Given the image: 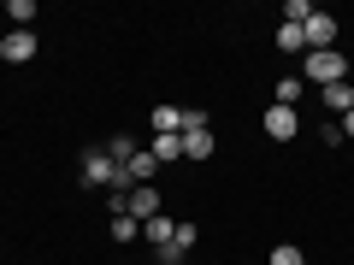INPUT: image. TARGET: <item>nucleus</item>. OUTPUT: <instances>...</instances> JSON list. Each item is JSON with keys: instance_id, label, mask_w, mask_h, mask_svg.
Masks as SVG:
<instances>
[{"instance_id": "obj_12", "label": "nucleus", "mask_w": 354, "mask_h": 265, "mask_svg": "<svg viewBox=\"0 0 354 265\" xmlns=\"http://www.w3.org/2000/svg\"><path fill=\"white\" fill-rule=\"evenodd\" d=\"M148 153H153L160 165H177V159H183V136H153Z\"/></svg>"}, {"instance_id": "obj_7", "label": "nucleus", "mask_w": 354, "mask_h": 265, "mask_svg": "<svg viewBox=\"0 0 354 265\" xmlns=\"http://www.w3.org/2000/svg\"><path fill=\"white\" fill-rule=\"evenodd\" d=\"M124 171H130V189H142V183H153V171H160V159H153L148 148H136V153L124 159Z\"/></svg>"}, {"instance_id": "obj_9", "label": "nucleus", "mask_w": 354, "mask_h": 265, "mask_svg": "<svg viewBox=\"0 0 354 265\" xmlns=\"http://www.w3.org/2000/svg\"><path fill=\"white\" fill-rule=\"evenodd\" d=\"M183 159H213V124L207 130H183Z\"/></svg>"}, {"instance_id": "obj_10", "label": "nucleus", "mask_w": 354, "mask_h": 265, "mask_svg": "<svg viewBox=\"0 0 354 265\" xmlns=\"http://www.w3.org/2000/svg\"><path fill=\"white\" fill-rule=\"evenodd\" d=\"M319 101H325V112H348V106H354V83H330V88H319Z\"/></svg>"}, {"instance_id": "obj_8", "label": "nucleus", "mask_w": 354, "mask_h": 265, "mask_svg": "<svg viewBox=\"0 0 354 265\" xmlns=\"http://www.w3.org/2000/svg\"><path fill=\"white\" fill-rule=\"evenodd\" d=\"M153 136H183V106H153Z\"/></svg>"}, {"instance_id": "obj_6", "label": "nucleus", "mask_w": 354, "mask_h": 265, "mask_svg": "<svg viewBox=\"0 0 354 265\" xmlns=\"http://www.w3.org/2000/svg\"><path fill=\"white\" fill-rule=\"evenodd\" d=\"M130 218H136V224H148V218H160V189H153V183H142V189H130Z\"/></svg>"}, {"instance_id": "obj_19", "label": "nucleus", "mask_w": 354, "mask_h": 265, "mask_svg": "<svg viewBox=\"0 0 354 265\" xmlns=\"http://www.w3.org/2000/svg\"><path fill=\"white\" fill-rule=\"evenodd\" d=\"M106 153H113V159H118V165H124V159H130V153H136V136H113V141H106Z\"/></svg>"}, {"instance_id": "obj_20", "label": "nucleus", "mask_w": 354, "mask_h": 265, "mask_svg": "<svg viewBox=\"0 0 354 265\" xmlns=\"http://www.w3.org/2000/svg\"><path fill=\"white\" fill-rule=\"evenodd\" d=\"M272 265H307V259H301V248H290V242H283V248H272Z\"/></svg>"}, {"instance_id": "obj_1", "label": "nucleus", "mask_w": 354, "mask_h": 265, "mask_svg": "<svg viewBox=\"0 0 354 265\" xmlns=\"http://www.w3.org/2000/svg\"><path fill=\"white\" fill-rule=\"evenodd\" d=\"M301 83H319V88L348 83V59H342L337 48H325V53H301Z\"/></svg>"}, {"instance_id": "obj_3", "label": "nucleus", "mask_w": 354, "mask_h": 265, "mask_svg": "<svg viewBox=\"0 0 354 265\" xmlns=\"http://www.w3.org/2000/svg\"><path fill=\"white\" fill-rule=\"evenodd\" d=\"M0 59H12V65L36 59V30H6L0 36Z\"/></svg>"}, {"instance_id": "obj_13", "label": "nucleus", "mask_w": 354, "mask_h": 265, "mask_svg": "<svg viewBox=\"0 0 354 265\" xmlns=\"http://www.w3.org/2000/svg\"><path fill=\"white\" fill-rule=\"evenodd\" d=\"M278 53H307V36H301V24H278Z\"/></svg>"}, {"instance_id": "obj_11", "label": "nucleus", "mask_w": 354, "mask_h": 265, "mask_svg": "<svg viewBox=\"0 0 354 265\" xmlns=\"http://www.w3.org/2000/svg\"><path fill=\"white\" fill-rule=\"evenodd\" d=\"M171 230H177V224L160 213V218H148V224H142V242H153V253H160V248H171Z\"/></svg>"}, {"instance_id": "obj_2", "label": "nucleus", "mask_w": 354, "mask_h": 265, "mask_svg": "<svg viewBox=\"0 0 354 265\" xmlns=\"http://www.w3.org/2000/svg\"><path fill=\"white\" fill-rule=\"evenodd\" d=\"M301 36H307V53H325V48H337V18L330 12H313L301 24Z\"/></svg>"}, {"instance_id": "obj_5", "label": "nucleus", "mask_w": 354, "mask_h": 265, "mask_svg": "<svg viewBox=\"0 0 354 265\" xmlns=\"http://www.w3.org/2000/svg\"><path fill=\"white\" fill-rule=\"evenodd\" d=\"M113 171H118V159L106 148H88L83 153V183H113Z\"/></svg>"}, {"instance_id": "obj_16", "label": "nucleus", "mask_w": 354, "mask_h": 265, "mask_svg": "<svg viewBox=\"0 0 354 265\" xmlns=\"http://www.w3.org/2000/svg\"><path fill=\"white\" fill-rule=\"evenodd\" d=\"M301 77H278V106H295V101H301Z\"/></svg>"}, {"instance_id": "obj_18", "label": "nucleus", "mask_w": 354, "mask_h": 265, "mask_svg": "<svg viewBox=\"0 0 354 265\" xmlns=\"http://www.w3.org/2000/svg\"><path fill=\"white\" fill-rule=\"evenodd\" d=\"M307 18H313L307 0H283V24H307Z\"/></svg>"}, {"instance_id": "obj_4", "label": "nucleus", "mask_w": 354, "mask_h": 265, "mask_svg": "<svg viewBox=\"0 0 354 265\" xmlns=\"http://www.w3.org/2000/svg\"><path fill=\"white\" fill-rule=\"evenodd\" d=\"M295 130H301L295 106H272V112H266V136L272 141H295Z\"/></svg>"}, {"instance_id": "obj_14", "label": "nucleus", "mask_w": 354, "mask_h": 265, "mask_svg": "<svg viewBox=\"0 0 354 265\" xmlns=\"http://www.w3.org/2000/svg\"><path fill=\"white\" fill-rule=\"evenodd\" d=\"M195 242H201V224H189V218H177V230H171V248H177V253H189Z\"/></svg>"}, {"instance_id": "obj_15", "label": "nucleus", "mask_w": 354, "mask_h": 265, "mask_svg": "<svg viewBox=\"0 0 354 265\" xmlns=\"http://www.w3.org/2000/svg\"><path fill=\"white\" fill-rule=\"evenodd\" d=\"M6 18H12V30H30L36 24V6L30 0H6Z\"/></svg>"}, {"instance_id": "obj_21", "label": "nucleus", "mask_w": 354, "mask_h": 265, "mask_svg": "<svg viewBox=\"0 0 354 265\" xmlns=\"http://www.w3.org/2000/svg\"><path fill=\"white\" fill-rule=\"evenodd\" d=\"M337 124H342V136H348V141H354V106H348V112H342V118H337Z\"/></svg>"}, {"instance_id": "obj_17", "label": "nucleus", "mask_w": 354, "mask_h": 265, "mask_svg": "<svg viewBox=\"0 0 354 265\" xmlns=\"http://www.w3.org/2000/svg\"><path fill=\"white\" fill-rule=\"evenodd\" d=\"M113 236H118V242H136V236H142V224H136L130 213H118V218H113Z\"/></svg>"}]
</instances>
